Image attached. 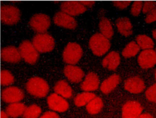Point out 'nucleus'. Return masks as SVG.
<instances>
[{
  "instance_id": "obj_6",
  "label": "nucleus",
  "mask_w": 156,
  "mask_h": 118,
  "mask_svg": "<svg viewBox=\"0 0 156 118\" xmlns=\"http://www.w3.org/2000/svg\"><path fill=\"white\" fill-rule=\"evenodd\" d=\"M20 18V11L15 6L4 5L1 7V20L8 25L16 23Z\"/></svg>"
},
{
  "instance_id": "obj_10",
  "label": "nucleus",
  "mask_w": 156,
  "mask_h": 118,
  "mask_svg": "<svg viewBox=\"0 0 156 118\" xmlns=\"http://www.w3.org/2000/svg\"><path fill=\"white\" fill-rule=\"evenodd\" d=\"M62 12L71 16H76L83 13L87 10L86 7L80 1H66L62 2L60 5Z\"/></svg>"
},
{
  "instance_id": "obj_20",
  "label": "nucleus",
  "mask_w": 156,
  "mask_h": 118,
  "mask_svg": "<svg viewBox=\"0 0 156 118\" xmlns=\"http://www.w3.org/2000/svg\"><path fill=\"white\" fill-rule=\"evenodd\" d=\"M116 25L118 31L125 36L132 34V25L130 19L127 17L119 18L116 20Z\"/></svg>"
},
{
  "instance_id": "obj_23",
  "label": "nucleus",
  "mask_w": 156,
  "mask_h": 118,
  "mask_svg": "<svg viewBox=\"0 0 156 118\" xmlns=\"http://www.w3.org/2000/svg\"><path fill=\"white\" fill-rule=\"evenodd\" d=\"M99 26L101 33L104 36L108 39L112 38L113 35V30L110 21L107 18L103 17L101 19Z\"/></svg>"
},
{
  "instance_id": "obj_7",
  "label": "nucleus",
  "mask_w": 156,
  "mask_h": 118,
  "mask_svg": "<svg viewBox=\"0 0 156 118\" xmlns=\"http://www.w3.org/2000/svg\"><path fill=\"white\" fill-rule=\"evenodd\" d=\"M29 24L33 30L39 33H44L47 30L51 24L49 17L43 13H37L32 16Z\"/></svg>"
},
{
  "instance_id": "obj_3",
  "label": "nucleus",
  "mask_w": 156,
  "mask_h": 118,
  "mask_svg": "<svg viewBox=\"0 0 156 118\" xmlns=\"http://www.w3.org/2000/svg\"><path fill=\"white\" fill-rule=\"evenodd\" d=\"M32 44L40 52L51 51L55 46L54 38L48 33H42L37 34L32 40Z\"/></svg>"
},
{
  "instance_id": "obj_4",
  "label": "nucleus",
  "mask_w": 156,
  "mask_h": 118,
  "mask_svg": "<svg viewBox=\"0 0 156 118\" xmlns=\"http://www.w3.org/2000/svg\"><path fill=\"white\" fill-rule=\"evenodd\" d=\"M82 53V49L79 44L69 43L63 50V60L68 64H74L81 58Z\"/></svg>"
},
{
  "instance_id": "obj_29",
  "label": "nucleus",
  "mask_w": 156,
  "mask_h": 118,
  "mask_svg": "<svg viewBox=\"0 0 156 118\" xmlns=\"http://www.w3.org/2000/svg\"><path fill=\"white\" fill-rule=\"evenodd\" d=\"M14 82L13 75L7 70L1 71V84L3 86H8L12 84Z\"/></svg>"
},
{
  "instance_id": "obj_15",
  "label": "nucleus",
  "mask_w": 156,
  "mask_h": 118,
  "mask_svg": "<svg viewBox=\"0 0 156 118\" xmlns=\"http://www.w3.org/2000/svg\"><path fill=\"white\" fill-rule=\"evenodd\" d=\"M1 57L4 61L10 63H16L21 60L19 50L12 46L2 48L1 51Z\"/></svg>"
},
{
  "instance_id": "obj_39",
  "label": "nucleus",
  "mask_w": 156,
  "mask_h": 118,
  "mask_svg": "<svg viewBox=\"0 0 156 118\" xmlns=\"http://www.w3.org/2000/svg\"><path fill=\"white\" fill-rule=\"evenodd\" d=\"M152 36L155 38V40H156V29H155L152 31Z\"/></svg>"
},
{
  "instance_id": "obj_41",
  "label": "nucleus",
  "mask_w": 156,
  "mask_h": 118,
  "mask_svg": "<svg viewBox=\"0 0 156 118\" xmlns=\"http://www.w3.org/2000/svg\"><path fill=\"white\" fill-rule=\"evenodd\" d=\"M155 52H156V49H155Z\"/></svg>"
},
{
  "instance_id": "obj_30",
  "label": "nucleus",
  "mask_w": 156,
  "mask_h": 118,
  "mask_svg": "<svg viewBox=\"0 0 156 118\" xmlns=\"http://www.w3.org/2000/svg\"><path fill=\"white\" fill-rule=\"evenodd\" d=\"M145 94L148 100L156 102V83L154 84L147 89Z\"/></svg>"
},
{
  "instance_id": "obj_33",
  "label": "nucleus",
  "mask_w": 156,
  "mask_h": 118,
  "mask_svg": "<svg viewBox=\"0 0 156 118\" xmlns=\"http://www.w3.org/2000/svg\"><path fill=\"white\" fill-rule=\"evenodd\" d=\"M145 21L147 23L156 21V7L147 13L145 18Z\"/></svg>"
},
{
  "instance_id": "obj_8",
  "label": "nucleus",
  "mask_w": 156,
  "mask_h": 118,
  "mask_svg": "<svg viewBox=\"0 0 156 118\" xmlns=\"http://www.w3.org/2000/svg\"><path fill=\"white\" fill-rule=\"evenodd\" d=\"M47 103L49 108L53 111L56 112H64L69 107L67 100L56 93H52L48 97Z\"/></svg>"
},
{
  "instance_id": "obj_22",
  "label": "nucleus",
  "mask_w": 156,
  "mask_h": 118,
  "mask_svg": "<svg viewBox=\"0 0 156 118\" xmlns=\"http://www.w3.org/2000/svg\"><path fill=\"white\" fill-rule=\"evenodd\" d=\"M26 108V106L20 102L10 103L6 108V113L11 117L16 118L23 115Z\"/></svg>"
},
{
  "instance_id": "obj_25",
  "label": "nucleus",
  "mask_w": 156,
  "mask_h": 118,
  "mask_svg": "<svg viewBox=\"0 0 156 118\" xmlns=\"http://www.w3.org/2000/svg\"><path fill=\"white\" fill-rule=\"evenodd\" d=\"M95 97V94L92 92H82L76 96V97L74 98V103L77 106L87 105Z\"/></svg>"
},
{
  "instance_id": "obj_28",
  "label": "nucleus",
  "mask_w": 156,
  "mask_h": 118,
  "mask_svg": "<svg viewBox=\"0 0 156 118\" xmlns=\"http://www.w3.org/2000/svg\"><path fill=\"white\" fill-rule=\"evenodd\" d=\"M41 109L40 107L35 104L26 107L23 114L24 118H38L41 114Z\"/></svg>"
},
{
  "instance_id": "obj_14",
  "label": "nucleus",
  "mask_w": 156,
  "mask_h": 118,
  "mask_svg": "<svg viewBox=\"0 0 156 118\" xmlns=\"http://www.w3.org/2000/svg\"><path fill=\"white\" fill-rule=\"evenodd\" d=\"M124 88L129 92L133 94L141 92L145 88V85L141 78L133 77L127 78L124 82Z\"/></svg>"
},
{
  "instance_id": "obj_11",
  "label": "nucleus",
  "mask_w": 156,
  "mask_h": 118,
  "mask_svg": "<svg viewBox=\"0 0 156 118\" xmlns=\"http://www.w3.org/2000/svg\"><path fill=\"white\" fill-rule=\"evenodd\" d=\"M143 108L136 101H128L122 106V118H138L141 114Z\"/></svg>"
},
{
  "instance_id": "obj_40",
  "label": "nucleus",
  "mask_w": 156,
  "mask_h": 118,
  "mask_svg": "<svg viewBox=\"0 0 156 118\" xmlns=\"http://www.w3.org/2000/svg\"><path fill=\"white\" fill-rule=\"evenodd\" d=\"M155 80H156V70H155Z\"/></svg>"
},
{
  "instance_id": "obj_32",
  "label": "nucleus",
  "mask_w": 156,
  "mask_h": 118,
  "mask_svg": "<svg viewBox=\"0 0 156 118\" xmlns=\"http://www.w3.org/2000/svg\"><path fill=\"white\" fill-rule=\"evenodd\" d=\"M156 2L154 1H145L143 4V12L144 13H149L155 8Z\"/></svg>"
},
{
  "instance_id": "obj_35",
  "label": "nucleus",
  "mask_w": 156,
  "mask_h": 118,
  "mask_svg": "<svg viewBox=\"0 0 156 118\" xmlns=\"http://www.w3.org/2000/svg\"><path fill=\"white\" fill-rule=\"evenodd\" d=\"M39 118H59V116L54 111H46Z\"/></svg>"
},
{
  "instance_id": "obj_36",
  "label": "nucleus",
  "mask_w": 156,
  "mask_h": 118,
  "mask_svg": "<svg viewBox=\"0 0 156 118\" xmlns=\"http://www.w3.org/2000/svg\"><path fill=\"white\" fill-rule=\"evenodd\" d=\"M80 2L85 6L88 7H91L95 3V2L93 1H80Z\"/></svg>"
},
{
  "instance_id": "obj_17",
  "label": "nucleus",
  "mask_w": 156,
  "mask_h": 118,
  "mask_svg": "<svg viewBox=\"0 0 156 118\" xmlns=\"http://www.w3.org/2000/svg\"><path fill=\"white\" fill-rule=\"evenodd\" d=\"M65 76L72 82L78 83L80 82L84 76L83 71L78 66L67 65L64 68Z\"/></svg>"
},
{
  "instance_id": "obj_16",
  "label": "nucleus",
  "mask_w": 156,
  "mask_h": 118,
  "mask_svg": "<svg viewBox=\"0 0 156 118\" xmlns=\"http://www.w3.org/2000/svg\"><path fill=\"white\" fill-rule=\"evenodd\" d=\"M99 79L97 74L94 72H90L86 75L80 87L82 90L88 92L96 90L99 87Z\"/></svg>"
},
{
  "instance_id": "obj_12",
  "label": "nucleus",
  "mask_w": 156,
  "mask_h": 118,
  "mask_svg": "<svg viewBox=\"0 0 156 118\" xmlns=\"http://www.w3.org/2000/svg\"><path fill=\"white\" fill-rule=\"evenodd\" d=\"M54 22L58 26L69 29H74L77 26L76 19L72 16L63 12H58L55 14Z\"/></svg>"
},
{
  "instance_id": "obj_2",
  "label": "nucleus",
  "mask_w": 156,
  "mask_h": 118,
  "mask_svg": "<svg viewBox=\"0 0 156 118\" xmlns=\"http://www.w3.org/2000/svg\"><path fill=\"white\" fill-rule=\"evenodd\" d=\"M26 89L29 94L38 97H43L48 93L49 88L44 79L35 77L31 78L27 82Z\"/></svg>"
},
{
  "instance_id": "obj_26",
  "label": "nucleus",
  "mask_w": 156,
  "mask_h": 118,
  "mask_svg": "<svg viewBox=\"0 0 156 118\" xmlns=\"http://www.w3.org/2000/svg\"><path fill=\"white\" fill-rule=\"evenodd\" d=\"M136 40L137 44L142 49H151L154 46L152 40L146 35H138L136 37Z\"/></svg>"
},
{
  "instance_id": "obj_27",
  "label": "nucleus",
  "mask_w": 156,
  "mask_h": 118,
  "mask_svg": "<svg viewBox=\"0 0 156 118\" xmlns=\"http://www.w3.org/2000/svg\"><path fill=\"white\" fill-rule=\"evenodd\" d=\"M140 50V46L135 41L128 43L122 52V55L126 58L136 55Z\"/></svg>"
},
{
  "instance_id": "obj_9",
  "label": "nucleus",
  "mask_w": 156,
  "mask_h": 118,
  "mask_svg": "<svg viewBox=\"0 0 156 118\" xmlns=\"http://www.w3.org/2000/svg\"><path fill=\"white\" fill-rule=\"evenodd\" d=\"M1 97L4 102L8 103H17L23 100L24 93L23 91L16 86H10L5 88L1 93Z\"/></svg>"
},
{
  "instance_id": "obj_1",
  "label": "nucleus",
  "mask_w": 156,
  "mask_h": 118,
  "mask_svg": "<svg viewBox=\"0 0 156 118\" xmlns=\"http://www.w3.org/2000/svg\"><path fill=\"white\" fill-rule=\"evenodd\" d=\"M89 46L94 55L102 56L109 50L110 43L101 33H96L90 38Z\"/></svg>"
},
{
  "instance_id": "obj_38",
  "label": "nucleus",
  "mask_w": 156,
  "mask_h": 118,
  "mask_svg": "<svg viewBox=\"0 0 156 118\" xmlns=\"http://www.w3.org/2000/svg\"><path fill=\"white\" fill-rule=\"evenodd\" d=\"M9 116L6 113V112H4L3 111L1 112V118H9Z\"/></svg>"
},
{
  "instance_id": "obj_18",
  "label": "nucleus",
  "mask_w": 156,
  "mask_h": 118,
  "mask_svg": "<svg viewBox=\"0 0 156 118\" xmlns=\"http://www.w3.org/2000/svg\"><path fill=\"white\" fill-rule=\"evenodd\" d=\"M119 76L117 74H113L104 80L101 85V91L104 94H108L112 91L119 84Z\"/></svg>"
},
{
  "instance_id": "obj_13",
  "label": "nucleus",
  "mask_w": 156,
  "mask_h": 118,
  "mask_svg": "<svg viewBox=\"0 0 156 118\" xmlns=\"http://www.w3.org/2000/svg\"><path fill=\"white\" fill-rule=\"evenodd\" d=\"M138 62L143 69L153 67L156 64V52L152 49L143 50L138 57Z\"/></svg>"
},
{
  "instance_id": "obj_37",
  "label": "nucleus",
  "mask_w": 156,
  "mask_h": 118,
  "mask_svg": "<svg viewBox=\"0 0 156 118\" xmlns=\"http://www.w3.org/2000/svg\"><path fill=\"white\" fill-rule=\"evenodd\" d=\"M138 118H153V117L148 113H144L141 114Z\"/></svg>"
},
{
  "instance_id": "obj_24",
  "label": "nucleus",
  "mask_w": 156,
  "mask_h": 118,
  "mask_svg": "<svg viewBox=\"0 0 156 118\" xmlns=\"http://www.w3.org/2000/svg\"><path fill=\"white\" fill-rule=\"evenodd\" d=\"M103 107V102L99 97H95L87 105V111L91 114L99 113Z\"/></svg>"
},
{
  "instance_id": "obj_34",
  "label": "nucleus",
  "mask_w": 156,
  "mask_h": 118,
  "mask_svg": "<svg viewBox=\"0 0 156 118\" xmlns=\"http://www.w3.org/2000/svg\"><path fill=\"white\" fill-rule=\"evenodd\" d=\"M131 3L130 1H115L113 2V5L121 9H123L128 7Z\"/></svg>"
},
{
  "instance_id": "obj_5",
  "label": "nucleus",
  "mask_w": 156,
  "mask_h": 118,
  "mask_svg": "<svg viewBox=\"0 0 156 118\" xmlns=\"http://www.w3.org/2000/svg\"><path fill=\"white\" fill-rule=\"evenodd\" d=\"M21 57L28 63L34 64L37 61L39 54L32 43L28 40L23 41L19 46Z\"/></svg>"
},
{
  "instance_id": "obj_21",
  "label": "nucleus",
  "mask_w": 156,
  "mask_h": 118,
  "mask_svg": "<svg viewBox=\"0 0 156 118\" xmlns=\"http://www.w3.org/2000/svg\"><path fill=\"white\" fill-rule=\"evenodd\" d=\"M54 91L56 94L64 98H70L73 94V91L68 83L63 80L57 82L54 86Z\"/></svg>"
},
{
  "instance_id": "obj_19",
  "label": "nucleus",
  "mask_w": 156,
  "mask_h": 118,
  "mask_svg": "<svg viewBox=\"0 0 156 118\" xmlns=\"http://www.w3.org/2000/svg\"><path fill=\"white\" fill-rule=\"evenodd\" d=\"M120 63V57L118 52L112 51L102 60V66L109 70H115Z\"/></svg>"
},
{
  "instance_id": "obj_31",
  "label": "nucleus",
  "mask_w": 156,
  "mask_h": 118,
  "mask_svg": "<svg viewBox=\"0 0 156 118\" xmlns=\"http://www.w3.org/2000/svg\"><path fill=\"white\" fill-rule=\"evenodd\" d=\"M143 7V2L141 1H134L132 4V7H131V13L135 16H137L142 9Z\"/></svg>"
}]
</instances>
